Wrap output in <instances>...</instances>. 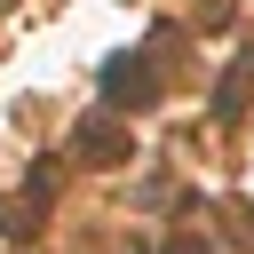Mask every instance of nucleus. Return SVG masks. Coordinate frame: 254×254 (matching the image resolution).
<instances>
[{"mask_svg": "<svg viewBox=\"0 0 254 254\" xmlns=\"http://www.w3.org/2000/svg\"><path fill=\"white\" fill-rule=\"evenodd\" d=\"M111 95H127V103H143V95H151V79H143V71H111Z\"/></svg>", "mask_w": 254, "mask_h": 254, "instance_id": "nucleus-1", "label": "nucleus"}]
</instances>
